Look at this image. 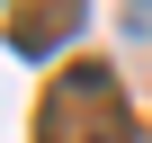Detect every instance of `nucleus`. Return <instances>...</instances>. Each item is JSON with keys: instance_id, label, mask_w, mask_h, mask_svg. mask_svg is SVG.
I'll use <instances>...</instances> for the list:
<instances>
[{"instance_id": "obj_1", "label": "nucleus", "mask_w": 152, "mask_h": 143, "mask_svg": "<svg viewBox=\"0 0 152 143\" xmlns=\"http://www.w3.org/2000/svg\"><path fill=\"white\" fill-rule=\"evenodd\" d=\"M36 143H134V116L116 98V72L107 63H81L45 90V116H36Z\"/></svg>"}, {"instance_id": "obj_2", "label": "nucleus", "mask_w": 152, "mask_h": 143, "mask_svg": "<svg viewBox=\"0 0 152 143\" xmlns=\"http://www.w3.org/2000/svg\"><path fill=\"white\" fill-rule=\"evenodd\" d=\"M72 18H81V0H27V9L9 18V45H18V54H54Z\"/></svg>"}]
</instances>
